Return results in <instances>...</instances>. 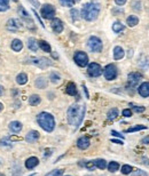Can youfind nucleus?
<instances>
[{
	"label": "nucleus",
	"instance_id": "1",
	"mask_svg": "<svg viewBox=\"0 0 149 176\" xmlns=\"http://www.w3.org/2000/svg\"><path fill=\"white\" fill-rule=\"evenodd\" d=\"M85 114V106L79 105V104H72L69 109H68V122L69 125L72 126L74 129L78 128V126L80 125L83 118Z\"/></svg>",
	"mask_w": 149,
	"mask_h": 176
},
{
	"label": "nucleus",
	"instance_id": "2",
	"mask_svg": "<svg viewBox=\"0 0 149 176\" xmlns=\"http://www.w3.org/2000/svg\"><path fill=\"white\" fill-rule=\"evenodd\" d=\"M99 13H100V5L95 1H92L83 6L82 17L86 21H94L99 16Z\"/></svg>",
	"mask_w": 149,
	"mask_h": 176
},
{
	"label": "nucleus",
	"instance_id": "3",
	"mask_svg": "<svg viewBox=\"0 0 149 176\" xmlns=\"http://www.w3.org/2000/svg\"><path fill=\"white\" fill-rule=\"evenodd\" d=\"M37 121L39 126L46 131V132H53L54 127H55V120L51 113L47 112H41L37 116Z\"/></svg>",
	"mask_w": 149,
	"mask_h": 176
},
{
	"label": "nucleus",
	"instance_id": "4",
	"mask_svg": "<svg viewBox=\"0 0 149 176\" xmlns=\"http://www.w3.org/2000/svg\"><path fill=\"white\" fill-rule=\"evenodd\" d=\"M87 46H89V48L91 49L92 51H94V53H99V51H102V47H103V45H102V41L99 39L97 37H91L89 39V43H87Z\"/></svg>",
	"mask_w": 149,
	"mask_h": 176
},
{
	"label": "nucleus",
	"instance_id": "5",
	"mask_svg": "<svg viewBox=\"0 0 149 176\" xmlns=\"http://www.w3.org/2000/svg\"><path fill=\"white\" fill-rule=\"evenodd\" d=\"M28 63H31L33 65H37L41 69H46L47 66L52 65L53 63L48 59H45V57H31L29 59Z\"/></svg>",
	"mask_w": 149,
	"mask_h": 176
},
{
	"label": "nucleus",
	"instance_id": "6",
	"mask_svg": "<svg viewBox=\"0 0 149 176\" xmlns=\"http://www.w3.org/2000/svg\"><path fill=\"white\" fill-rule=\"evenodd\" d=\"M74 61L80 67H84L89 64V57L84 51H76L74 55Z\"/></svg>",
	"mask_w": 149,
	"mask_h": 176
},
{
	"label": "nucleus",
	"instance_id": "7",
	"mask_svg": "<svg viewBox=\"0 0 149 176\" xmlns=\"http://www.w3.org/2000/svg\"><path fill=\"white\" fill-rule=\"evenodd\" d=\"M104 77L107 80H114L117 77V67L114 64H108L104 67Z\"/></svg>",
	"mask_w": 149,
	"mask_h": 176
},
{
	"label": "nucleus",
	"instance_id": "8",
	"mask_svg": "<svg viewBox=\"0 0 149 176\" xmlns=\"http://www.w3.org/2000/svg\"><path fill=\"white\" fill-rule=\"evenodd\" d=\"M41 16L44 17V18H47V20H49V18H53L54 17V15H55V8L53 7L52 5H44L43 7H41Z\"/></svg>",
	"mask_w": 149,
	"mask_h": 176
},
{
	"label": "nucleus",
	"instance_id": "9",
	"mask_svg": "<svg viewBox=\"0 0 149 176\" xmlns=\"http://www.w3.org/2000/svg\"><path fill=\"white\" fill-rule=\"evenodd\" d=\"M141 79H142V76L139 72H132V73H130L128 74V80H127L128 81V86L130 87H135Z\"/></svg>",
	"mask_w": 149,
	"mask_h": 176
},
{
	"label": "nucleus",
	"instance_id": "10",
	"mask_svg": "<svg viewBox=\"0 0 149 176\" xmlns=\"http://www.w3.org/2000/svg\"><path fill=\"white\" fill-rule=\"evenodd\" d=\"M87 72H89L91 77H99L100 74L102 73V69H101V66L99 65L97 63H91L89 65Z\"/></svg>",
	"mask_w": 149,
	"mask_h": 176
},
{
	"label": "nucleus",
	"instance_id": "11",
	"mask_svg": "<svg viewBox=\"0 0 149 176\" xmlns=\"http://www.w3.org/2000/svg\"><path fill=\"white\" fill-rule=\"evenodd\" d=\"M6 28L9 31H17V30H20L22 28V24H21V22L18 20H16V18H10V20H8L7 24H6Z\"/></svg>",
	"mask_w": 149,
	"mask_h": 176
},
{
	"label": "nucleus",
	"instance_id": "12",
	"mask_svg": "<svg viewBox=\"0 0 149 176\" xmlns=\"http://www.w3.org/2000/svg\"><path fill=\"white\" fill-rule=\"evenodd\" d=\"M51 25H52V29L55 33H60V32H62V30H63V23H62V21L59 20V18H53Z\"/></svg>",
	"mask_w": 149,
	"mask_h": 176
},
{
	"label": "nucleus",
	"instance_id": "13",
	"mask_svg": "<svg viewBox=\"0 0 149 176\" xmlns=\"http://www.w3.org/2000/svg\"><path fill=\"white\" fill-rule=\"evenodd\" d=\"M138 93L142 97H148L149 96V82H143L138 88Z\"/></svg>",
	"mask_w": 149,
	"mask_h": 176
},
{
	"label": "nucleus",
	"instance_id": "14",
	"mask_svg": "<svg viewBox=\"0 0 149 176\" xmlns=\"http://www.w3.org/2000/svg\"><path fill=\"white\" fill-rule=\"evenodd\" d=\"M89 137H86V136H83L80 139L77 141V147H79L80 150H85V149H87L89 147Z\"/></svg>",
	"mask_w": 149,
	"mask_h": 176
},
{
	"label": "nucleus",
	"instance_id": "15",
	"mask_svg": "<svg viewBox=\"0 0 149 176\" xmlns=\"http://www.w3.org/2000/svg\"><path fill=\"white\" fill-rule=\"evenodd\" d=\"M39 139V133L37 131H31L27 134V136H25V139H27V142H29V143H35L37 139Z\"/></svg>",
	"mask_w": 149,
	"mask_h": 176
},
{
	"label": "nucleus",
	"instance_id": "16",
	"mask_svg": "<svg viewBox=\"0 0 149 176\" xmlns=\"http://www.w3.org/2000/svg\"><path fill=\"white\" fill-rule=\"evenodd\" d=\"M124 55H125V51L122 47L117 46L114 48V59H122L124 57Z\"/></svg>",
	"mask_w": 149,
	"mask_h": 176
},
{
	"label": "nucleus",
	"instance_id": "17",
	"mask_svg": "<svg viewBox=\"0 0 149 176\" xmlns=\"http://www.w3.org/2000/svg\"><path fill=\"white\" fill-rule=\"evenodd\" d=\"M38 164H39L38 158H36V157H31V158H29V159L25 161V167H27L28 169H32V168H35Z\"/></svg>",
	"mask_w": 149,
	"mask_h": 176
},
{
	"label": "nucleus",
	"instance_id": "18",
	"mask_svg": "<svg viewBox=\"0 0 149 176\" xmlns=\"http://www.w3.org/2000/svg\"><path fill=\"white\" fill-rule=\"evenodd\" d=\"M9 129L13 133H20L22 129V124L20 121H12L9 124Z\"/></svg>",
	"mask_w": 149,
	"mask_h": 176
},
{
	"label": "nucleus",
	"instance_id": "19",
	"mask_svg": "<svg viewBox=\"0 0 149 176\" xmlns=\"http://www.w3.org/2000/svg\"><path fill=\"white\" fill-rule=\"evenodd\" d=\"M67 94L68 95H71V96H76L77 95V87L74 85V82H69L67 85Z\"/></svg>",
	"mask_w": 149,
	"mask_h": 176
},
{
	"label": "nucleus",
	"instance_id": "20",
	"mask_svg": "<svg viewBox=\"0 0 149 176\" xmlns=\"http://www.w3.org/2000/svg\"><path fill=\"white\" fill-rule=\"evenodd\" d=\"M10 47H12V49H13L14 51H20L23 48V44H22V41H21V40H18V39H14V40L12 41Z\"/></svg>",
	"mask_w": 149,
	"mask_h": 176
},
{
	"label": "nucleus",
	"instance_id": "21",
	"mask_svg": "<svg viewBox=\"0 0 149 176\" xmlns=\"http://www.w3.org/2000/svg\"><path fill=\"white\" fill-rule=\"evenodd\" d=\"M28 47H29L30 51H37L38 47H39V44L37 43V40L35 38H30L28 40Z\"/></svg>",
	"mask_w": 149,
	"mask_h": 176
},
{
	"label": "nucleus",
	"instance_id": "22",
	"mask_svg": "<svg viewBox=\"0 0 149 176\" xmlns=\"http://www.w3.org/2000/svg\"><path fill=\"white\" fill-rule=\"evenodd\" d=\"M17 12H18V14H20V16L22 17V18H24V20H27L29 23H31L32 24V21H31V18H30L29 14H28V12L24 9V8L22 7V6H20L18 7V9H17Z\"/></svg>",
	"mask_w": 149,
	"mask_h": 176
},
{
	"label": "nucleus",
	"instance_id": "23",
	"mask_svg": "<svg viewBox=\"0 0 149 176\" xmlns=\"http://www.w3.org/2000/svg\"><path fill=\"white\" fill-rule=\"evenodd\" d=\"M126 23L128 26H135L138 23H139V18H138V16H135V15H131V16H128L126 20Z\"/></svg>",
	"mask_w": 149,
	"mask_h": 176
},
{
	"label": "nucleus",
	"instance_id": "24",
	"mask_svg": "<svg viewBox=\"0 0 149 176\" xmlns=\"http://www.w3.org/2000/svg\"><path fill=\"white\" fill-rule=\"evenodd\" d=\"M27 81H28V76L24 73V72L20 73L16 77V82H17L18 85H25Z\"/></svg>",
	"mask_w": 149,
	"mask_h": 176
},
{
	"label": "nucleus",
	"instance_id": "25",
	"mask_svg": "<svg viewBox=\"0 0 149 176\" xmlns=\"http://www.w3.org/2000/svg\"><path fill=\"white\" fill-rule=\"evenodd\" d=\"M35 84H36V87L39 88V89H43V88H45L46 86H47V81H46V79L43 78V77L38 78Z\"/></svg>",
	"mask_w": 149,
	"mask_h": 176
},
{
	"label": "nucleus",
	"instance_id": "26",
	"mask_svg": "<svg viewBox=\"0 0 149 176\" xmlns=\"http://www.w3.org/2000/svg\"><path fill=\"white\" fill-rule=\"evenodd\" d=\"M124 29H125L124 24H122L120 22H115L112 24V30H114V32H116V33H119V32L124 31Z\"/></svg>",
	"mask_w": 149,
	"mask_h": 176
},
{
	"label": "nucleus",
	"instance_id": "27",
	"mask_svg": "<svg viewBox=\"0 0 149 176\" xmlns=\"http://www.w3.org/2000/svg\"><path fill=\"white\" fill-rule=\"evenodd\" d=\"M118 116V110L116 109V108H114V109H110V110L108 111V114H107V117L109 120H114V119H116Z\"/></svg>",
	"mask_w": 149,
	"mask_h": 176
},
{
	"label": "nucleus",
	"instance_id": "28",
	"mask_svg": "<svg viewBox=\"0 0 149 176\" xmlns=\"http://www.w3.org/2000/svg\"><path fill=\"white\" fill-rule=\"evenodd\" d=\"M38 44H39V47L44 51H46V53H49V51H51V46H49L48 43H46L44 40H40Z\"/></svg>",
	"mask_w": 149,
	"mask_h": 176
},
{
	"label": "nucleus",
	"instance_id": "29",
	"mask_svg": "<svg viewBox=\"0 0 149 176\" xmlns=\"http://www.w3.org/2000/svg\"><path fill=\"white\" fill-rule=\"evenodd\" d=\"M119 168V164L116 161H111L109 162V165H108V170L109 172H111V173H115V172H117Z\"/></svg>",
	"mask_w": 149,
	"mask_h": 176
},
{
	"label": "nucleus",
	"instance_id": "30",
	"mask_svg": "<svg viewBox=\"0 0 149 176\" xmlns=\"http://www.w3.org/2000/svg\"><path fill=\"white\" fill-rule=\"evenodd\" d=\"M79 0H60V4L62 6H66V7H71L74 6L76 2H78Z\"/></svg>",
	"mask_w": 149,
	"mask_h": 176
},
{
	"label": "nucleus",
	"instance_id": "31",
	"mask_svg": "<svg viewBox=\"0 0 149 176\" xmlns=\"http://www.w3.org/2000/svg\"><path fill=\"white\" fill-rule=\"evenodd\" d=\"M94 164H95V167L100 169H104L107 167V161L103 160V159H97V160H94Z\"/></svg>",
	"mask_w": 149,
	"mask_h": 176
},
{
	"label": "nucleus",
	"instance_id": "32",
	"mask_svg": "<svg viewBox=\"0 0 149 176\" xmlns=\"http://www.w3.org/2000/svg\"><path fill=\"white\" fill-rule=\"evenodd\" d=\"M29 103L31 105H38L40 103V97L39 95H31L29 98Z\"/></svg>",
	"mask_w": 149,
	"mask_h": 176
},
{
	"label": "nucleus",
	"instance_id": "33",
	"mask_svg": "<svg viewBox=\"0 0 149 176\" xmlns=\"http://www.w3.org/2000/svg\"><path fill=\"white\" fill-rule=\"evenodd\" d=\"M0 145H1V147H10L13 144H12V142L9 141V137H4V139H1V141H0Z\"/></svg>",
	"mask_w": 149,
	"mask_h": 176
},
{
	"label": "nucleus",
	"instance_id": "34",
	"mask_svg": "<svg viewBox=\"0 0 149 176\" xmlns=\"http://www.w3.org/2000/svg\"><path fill=\"white\" fill-rule=\"evenodd\" d=\"M9 8L8 0H0V12H5Z\"/></svg>",
	"mask_w": 149,
	"mask_h": 176
},
{
	"label": "nucleus",
	"instance_id": "35",
	"mask_svg": "<svg viewBox=\"0 0 149 176\" xmlns=\"http://www.w3.org/2000/svg\"><path fill=\"white\" fill-rule=\"evenodd\" d=\"M142 129H146V126H142V125L134 126V127H131V128H128V129H126V133L138 132V131H142Z\"/></svg>",
	"mask_w": 149,
	"mask_h": 176
},
{
	"label": "nucleus",
	"instance_id": "36",
	"mask_svg": "<svg viewBox=\"0 0 149 176\" xmlns=\"http://www.w3.org/2000/svg\"><path fill=\"white\" fill-rule=\"evenodd\" d=\"M132 8L136 12H140L141 10V0H135L132 2Z\"/></svg>",
	"mask_w": 149,
	"mask_h": 176
},
{
	"label": "nucleus",
	"instance_id": "37",
	"mask_svg": "<svg viewBox=\"0 0 149 176\" xmlns=\"http://www.w3.org/2000/svg\"><path fill=\"white\" fill-rule=\"evenodd\" d=\"M49 78H51V81L54 82V84H56V82H59L61 80V77H60L59 73H56V72H52L51 76H49Z\"/></svg>",
	"mask_w": 149,
	"mask_h": 176
},
{
	"label": "nucleus",
	"instance_id": "38",
	"mask_svg": "<svg viewBox=\"0 0 149 176\" xmlns=\"http://www.w3.org/2000/svg\"><path fill=\"white\" fill-rule=\"evenodd\" d=\"M62 174H63V170L62 169H55V170L49 172L48 174H46L45 176H62Z\"/></svg>",
	"mask_w": 149,
	"mask_h": 176
},
{
	"label": "nucleus",
	"instance_id": "39",
	"mask_svg": "<svg viewBox=\"0 0 149 176\" xmlns=\"http://www.w3.org/2000/svg\"><path fill=\"white\" fill-rule=\"evenodd\" d=\"M133 170V168L130 166V165H124L123 167H122V173L124 174V175H127V174H130L131 172Z\"/></svg>",
	"mask_w": 149,
	"mask_h": 176
},
{
	"label": "nucleus",
	"instance_id": "40",
	"mask_svg": "<svg viewBox=\"0 0 149 176\" xmlns=\"http://www.w3.org/2000/svg\"><path fill=\"white\" fill-rule=\"evenodd\" d=\"M70 15H71V17H72V20L74 21H77L79 17H80V15H79V12L77 10V9H71V12H70Z\"/></svg>",
	"mask_w": 149,
	"mask_h": 176
},
{
	"label": "nucleus",
	"instance_id": "41",
	"mask_svg": "<svg viewBox=\"0 0 149 176\" xmlns=\"http://www.w3.org/2000/svg\"><path fill=\"white\" fill-rule=\"evenodd\" d=\"M132 176H148L147 175V173L145 172V170H141V169H136L135 172L133 173V175Z\"/></svg>",
	"mask_w": 149,
	"mask_h": 176
},
{
	"label": "nucleus",
	"instance_id": "42",
	"mask_svg": "<svg viewBox=\"0 0 149 176\" xmlns=\"http://www.w3.org/2000/svg\"><path fill=\"white\" fill-rule=\"evenodd\" d=\"M123 116L126 118L131 117V116H132V111L130 110V109H124V110H123Z\"/></svg>",
	"mask_w": 149,
	"mask_h": 176
},
{
	"label": "nucleus",
	"instance_id": "43",
	"mask_svg": "<svg viewBox=\"0 0 149 176\" xmlns=\"http://www.w3.org/2000/svg\"><path fill=\"white\" fill-rule=\"evenodd\" d=\"M86 168L89 169H93V167H95V164H94V161H89V162H86Z\"/></svg>",
	"mask_w": 149,
	"mask_h": 176
},
{
	"label": "nucleus",
	"instance_id": "44",
	"mask_svg": "<svg viewBox=\"0 0 149 176\" xmlns=\"http://www.w3.org/2000/svg\"><path fill=\"white\" fill-rule=\"evenodd\" d=\"M133 110L135 112H143L145 111V106H133Z\"/></svg>",
	"mask_w": 149,
	"mask_h": 176
},
{
	"label": "nucleus",
	"instance_id": "45",
	"mask_svg": "<svg viewBox=\"0 0 149 176\" xmlns=\"http://www.w3.org/2000/svg\"><path fill=\"white\" fill-rule=\"evenodd\" d=\"M115 2H116V5H118V6H123V5L126 4V0H115Z\"/></svg>",
	"mask_w": 149,
	"mask_h": 176
},
{
	"label": "nucleus",
	"instance_id": "46",
	"mask_svg": "<svg viewBox=\"0 0 149 176\" xmlns=\"http://www.w3.org/2000/svg\"><path fill=\"white\" fill-rule=\"evenodd\" d=\"M111 134L114 135V136H117V137H120V139H124V136H123L122 134H119V133H117L116 131H112Z\"/></svg>",
	"mask_w": 149,
	"mask_h": 176
},
{
	"label": "nucleus",
	"instance_id": "47",
	"mask_svg": "<svg viewBox=\"0 0 149 176\" xmlns=\"http://www.w3.org/2000/svg\"><path fill=\"white\" fill-rule=\"evenodd\" d=\"M29 1L35 6V7H39V2H38V0H29Z\"/></svg>",
	"mask_w": 149,
	"mask_h": 176
},
{
	"label": "nucleus",
	"instance_id": "48",
	"mask_svg": "<svg viewBox=\"0 0 149 176\" xmlns=\"http://www.w3.org/2000/svg\"><path fill=\"white\" fill-rule=\"evenodd\" d=\"M142 143L143 144H149V137H145V139H142Z\"/></svg>",
	"mask_w": 149,
	"mask_h": 176
},
{
	"label": "nucleus",
	"instance_id": "49",
	"mask_svg": "<svg viewBox=\"0 0 149 176\" xmlns=\"http://www.w3.org/2000/svg\"><path fill=\"white\" fill-rule=\"evenodd\" d=\"M4 92H5V89H4V87L0 85V96H2L4 95Z\"/></svg>",
	"mask_w": 149,
	"mask_h": 176
},
{
	"label": "nucleus",
	"instance_id": "50",
	"mask_svg": "<svg viewBox=\"0 0 149 176\" xmlns=\"http://www.w3.org/2000/svg\"><path fill=\"white\" fill-rule=\"evenodd\" d=\"M112 142H114V143H117V144H123V142H122V141H118V139H112Z\"/></svg>",
	"mask_w": 149,
	"mask_h": 176
},
{
	"label": "nucleus",
	"instance_id": "51",
	"mask_svg": "<svg viewBox=\"0 0 149 176\" xmlns=\"http://www.w3.org/2000/svg\"><path fill=\"white\" fill-rule=\"evenodd\" d=\"M52 152H51V150H46V153H45V155H48V154H51Z\"/></svg>",
	"mask_w": 149,
	"mask_h": 176
},
{
	"label": "nucleus",
	"instance_id": "52",
	"mask_svg": "<svg viewBox=\"0 0 149 176\" xmlns=\"http://www.w3.org/2000/svg\"><path fill=\"white\" fill-rule=\"evenodd\" d=\"M2 109H4V105H2V103H0V112L2 111Z\"/></svg>",
	"mask_w": 149,
	"mask_h": 176
},
{
	"label": "nucleus",
	"instance_id": "53",
	"mask_svg": "<svg viewBox=\"0 0 149 176\" xmlns=\"http://www.w3.org/2000/svg\"><path fill=\"white\" fill-rule=\"evenodd\" d=\"M0 176H5V175H4V174H0Z\"/></svg>",
	"mask_w": 149,
	"mask_h": 176
},
{
	"label": "nucleus",
	"instance_id": "54",
	"mask_svg": "<svg viewBox=\"0 0 149 176\" xmlns=\"http://www.w3.org/2000/svg\"><path fill=\"white\" fill-rule=\"evenodd\" d=\"M1 164H2V162H1V159H0V165H1Z\"/></svg>",
	"mask_w": 149,
	"mask_h": 176
},
{
	"label": "nucleus",
	"instance_id": "55",
	"mask_svg": "<svg viewBox=\"0 0 149 176\" xmlns=\"http://www.w3.org/2000/svg\"><path fill=\"white\" fill-rule=\"evenodd\" d=\"M14 1H17V0H14Z\"/></svg>",
	"mask_w": 149,
	"mask_h": 176
}]
</instances>
